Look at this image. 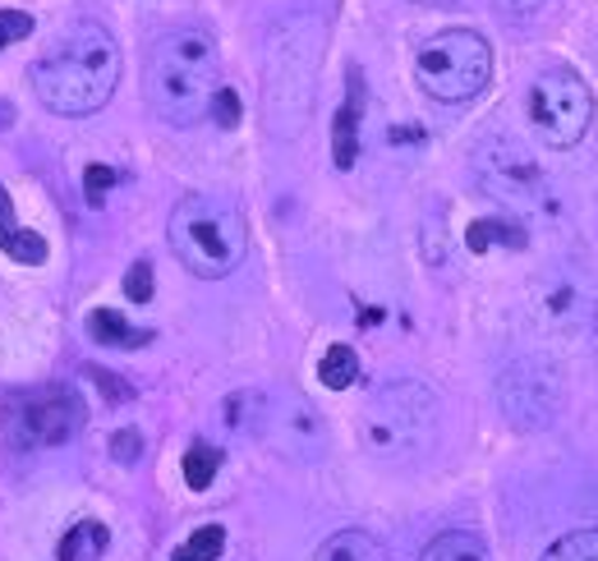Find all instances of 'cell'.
<instances>
[{"instance_id":"6da1fadb","label":"cell","mask_w":598,"mask_h":561,"mask_svg":"<svg viewBox=\"0 0 598 561\" xmlns=\"http://www.w3.org/2000/svg\"><path fill=\"white\" fill-rule=\"evenodd\" d=\"M221 88V55L212 33L170 28L148 47L143 61V97L166 125H194L212 111Z\"/></svg>"},{"instance_id":"7a4b0ae2","label":"cell","mask_w":598,"mask_h":561,"mask_svg":"<svg viewBox=\"0 0 598 561\" xmlns=\"http://www.w3.org/2000/svg\"><path fill=\"white\" fill-rule=\"evenodd\" d=\"M120 84V47L102 24H74L42 61L33 65V88L55 115H92Z\"/></svg>"},{"instance_id":"3957f363","label":"cell","mask_w":598,"mask_h":561,"mask_svg":"<svg viewBox=\"0 0 598 561\" xmlns=\"http://www.w3.org/2000/svg\"><path fill=\"white\" fill-rule=\"evenodd\" d=\"M170 248L203 281H221L244 263V212L221 193H185L170 212Z\"/></svg>"},{"instance_id":"277c9868","label":"cell","mask_w":598,"mask_h":561,"mask_svg":"<svg viewBox=\"0 0 598 561\" xmlns=\"http://www.w3.org/2000/svg\"><path fill=\"white\" fill-rule=\"evenodd\" d=\"M322 37L314 24H285L272 47H267V125L281 139H295L308 120L314 106V79H318V55H322Z\"/></svg>"},{"instance_id":"5b68a950","label":"cell","mask_w":598,"mask_h":561,"mask_svg":"<svg viewBox=\"0 0 598 561\" xmlns=\"http://www.w3.org/2000/svg\"><path fill=\"white\" fill-rule=\"evenodd\" d=\"M415 79L433 102H470L493 79V51L474 28H447L415 51Z\"/></svg>"},{"instance_id":"8992f818","label":"cell","mask_w":598,"mask_h":561,"mask_svg":"<svg viewBox=\"0 0 598 561\" xmlns=\"http://www.w3.org/2000/svg\"><path fill=\"white\" fill-rule=\"evenodd\" d=\"M437 433V400L419 382H392L364 410V442L378 456H419Z\"/></svg>"},{"instance_id":"52a82bcc","label":"cell","mask_w":598,"mask_h":561,"mask_svg":"<svg viewBox=\"0 0 598 561\" xmlns=\"http://www.w3.org/2000/svg\"><path fill=\"white\" fill-rule=\"evenodd\" d=\"M525 111H530V125H534L538 139L557 152H567V148L581 143L594 125V92L575 69L557 65V69H544L530 84Z\"/></svg>"},{"instance_id":"ba28073f","label":"cell","mask_w":598,"mask_h":561,"mask_svg":"<svg viewBox=\"0 0 598 561\" xmlns=\"http://www.w3.org/2000/svg\"><path fill=\"white\" fill-rule=\"evenodd\" d=\"M84 400L74 386L55 382V386H33V392L14 396L5 405V437L18 451H47V447H65V442L84 429Z\"/></svg>"},{"instance_id":"9c48e42d","label":"cell","mask_w":598,"mask_h":561,"mask_svg":"<svg viewBox=\"0 0 598 561\" xmlns=\"http://www.w3.org/2000/svg\"><path fill=\"white\" fill-rule=\"evenodd\" d=\"M497 405H501V415H507L511 429H525V433L548 429V423H557V415H562V405H567L562 369L544 355L516 359L511 369L497 378Z\"/></svg>"},{"instance_id":"30bf717a","label":"cell","mask_w":598,"mask_h":561,"mask_svg":"<svg viewBox=\"0 0 598 561\" xmlns=\"http://www.w3.org/2000/svg\"><path fill=\"white\" fill-rule=\"evenodd\" d=\"M474 170H479V184L511 207H534L544 199V170H538V162L516 139L484 143L474 157Z\"/></svg>"},{"instance_id":"8fae6325","label":"cell","mask_w":598,"mask_h":561,"mask_svg":"<svg viewBox=\"0 0 598 561\" xmlns=\"http://www.w3.org/2000/svg\"><path fill=\"white\" fill-rule=\"evenodd\" d=\"M359 111H364V84L351 69V97H345V106L336 111V129H332V157L341 170H351L359 157Z\"/></svg>"},{"instance_id":"7c38bea8","label":"cell","mask_w":598,"mask_h":561,"mask_svg":"<svg viewBox=\"0 0 598 561\" xmlns=\"http://www.w3.org/2000/svg\"><path fill=\"white\" fill-rule=\"evenodd\" d=\"M88 336L98 345H111V350H139V345L152 341L148 327H133L120 308H92V314H88Z\"/></svg>"},{"instance_id":"4fadbf2b","label":"cell","mask_w":598,"mask_h":561,"mask_svg":"<svg viewBox=\"0 0 598 561\" xmlns=\"http://www.w3.org/2000/svg\"><path fill=\"white\" fill-rule=\"evenodd\" d=\"M111 544V534L102 520H79V525H69L65 538L55 544V561H98Z\"/></svg>"},{"instance_id":"5bb4252c","label":"cell","mask_w":598,"mask_h":561,"mask_svg":"<svg viewBox=\"0 0 598 561\" xmlns=\"http://www.w3.org/2000/svg\"><path fill=\"white\" fill-rule=\"evenodd\" d=\"M318 561H387V548L364 530H341L318 548Z\"/></svg>"},{"instance_id":"9a60e30c","label":"cell","mask_w":598,"mask_h":561,"mask_svg":"<svg viewBox=\"0 0 598 561\" xmlns=\"http://www.w3.org/2000/svg\"><path fill=\"white\" fill-rule=\"evenodd\" d=\"M419 561H488V548L479 534H466V530H447L437 534L429 548H423Z\"/></svg>"},{"instance_id":"2e32d148","label":"cell","mask_w":598,"mask_h":561,"mask_svg":"<svg viewBox=\"0 0 598 561\" xmlns=\"http://www.w3.org/2000/svg\"><path fill=\"white\" fill-rule=\"evenodd\" d=\"M318 378H322L327 392H345V386L359 378V359H355L351 345H327V355L318 359Z\"/></svg>"},{"instance_id":"e0dca14e","label":"cell","mask_w":598,"mask_h":561,"mask_svg":"<svg viewBox=\"0 0 598 561\" xmlns=\"http://www.w3.org/2000/svg\"><path fill=\"white\" fill-rule=\"evenodd\" d=\"M0 254H5L10 263H18V267H42L47 263V240L28 226H14V230L0 235Z\"/></svg>"},{"instance_id":"ac0fdd59","label":"cell","mask_w":598,"mask_h":561,"mask_svg":"<svg viewBox=\"0 0 598 561\" xmlns=\"http://www.w3.org/2000/svg\"><path fill=\"white\" fill-rule=\"evenodd\" d=\"M217 470H221V451L212 447V442H194V447L185 451V483L194 493H203V488H212V479H217Z\"/></svg>"},{"instance_id":"d6986e66","label":"cell","mask_w":598,"mask_h":561,"mask_svg":"<svg viewBox=\"0 0 598 561\" xmlns=\"http://www.w3.org/2000/svg\"><path fill=\"white\" fill-rule=\"evenodd\" d=\"M221 548H226V530L221 525H199L176 552H170V561H221Z\"/></svg>"},{"instance_id":"ffe728a7","label":"cell","mask_w":598,"mask_h":561,"mask_svg":"<svg viewBox=\"0 0 598 561\" xmlns=\"http://www.w3.org/2000/svg\"><path fill=\"white\" fill-rule=\"evenodd\" d=\"M544 561H598V530H575L544 552Z\"/></svg>"},{"instance_id":"44dd1931","label":"cell","mask_w":598,"mask_h":561,"mask_svg":"<svg viewBox=\"0 0 598 561\" xmlns=\"http://www.w3.org/2000/svg\"><path fill=\"white\" fill-rule=\"evenodd\" d=\"M466 240H470V248H474V254H484L488 244H516V248L525 244V235H520V230H516L511 221H474Z\"/></svg>"},{"instance_id":"7402d4cb","label":"cell","mask_w":598,"mask_h":561,"mask_svg":"<svg viewBox=\"0 0 598 561\" xmlns=\"http://www.w3.org/2000/svg\"><path fill=\"white\" fill-rule=\"evenodd\" d=\"M28 33H33V14L28 10H0V51L24 42Z\"/></svg>"},{"instance_id":"603a6c76","label":"cell","mask_w":598,"mask_h":561,"mask_svg":"<svg viewBox=\"0 0 598 561\" xmlns=\"http://www.w3.org/2000/svg\"><path fill=\"white\" fill-rule=\"evenodd\" d=\"M125 295H129V304H148V299H152V263H133V267H129Z\"/></svg>"},{"instance_id":"cb8c5ba5","label":"cell","mask_w":598,"mask_h":561,"mask_svg":"<svg viewBox=\"0 0 598 561\" xmlns=\"http://www.w3.org/2000/svg\"><path fill=\"white\" fill-rule=\"evenodd\" d=\"M111 456L120 460V466H133V460L143 456V433L139 429H120L111 437Z\"/></svg>"},{"instance_id":"d4e9b609","label":"cell","mask_w":598,"mask_h":561,"mask_svg":"<svg viewBox=\"0 0 598 561\" xmlns=\"http://www.w3.org/2000/svg\"><path fill=\"white\" fill-rule=\"evenodd\" d=\"M115 180H120V176H115L111 166H88V170H84V189H88V203H102V193H106V189H111Z\"/></svg>"},{"instance_id":"484cf974","label":"cell","mask_w":598,"mask_h":561,"mask_svg":"<svg viewBox=\"0 0 598 561\" xmlns=\"http://www.w3.org/2000/svg\"><path fill=\"white\" fill-rule=\"evenodd\" d=\"M212 111H217V125L221 129H236L240 125V102L230 88H217V97H212Z\"/></svg>"},{"instance_id":"4316f807","label":"cell","mask_w":598,"mask_h":561,"mask_svg":"<svg viewBox=\"0 0 598 561\" xmlns=\"http://www.w3.org/2000/svg\"><path fill=\"white\" fill-rule=\"evenodd\" d=\"M88 378L102 386V392L111 396V400H129L133 396V386H125V382H115V373H106V369H88Z\"/></svg>"},{"instance_id":"83f0119b","label":"cell","mask_w":598,"mask_h":561,"mask_svg":"<svg viewBox=\"0 0 598 561\" xmlns=\"http://www.w3.org/2000/svg\"><path fill=\"white\" fill-rule=\"evenodd\" d=\"M497 5L507 10V14H516V18H525V14H538V10H544L548 0H497Z\"/></svg>"},{"instance_id":"f1b7e54d","label":"cell","mask_w":598,"mask_h":561,"mask_svg":"<svg viewBox=\"0 0 598 561\" xmlns=\"http://www.w3.org/2000/svg\"><path fill=\"white\" fill-rule=\"evenodd\" d=\"M18 221H14V199L5 193V184H0V235H5V230H14Z\"/></svg>"},{"instance_id":"f546056e","label":"cell","mask_w":598,"mask_h":561,"mask_svg":"<svg viewBox=\"0 0 598 561\" xmlns=\"http://www.w3.org/2000/svg\"><path fill=\"white\" fill-rule=\"evenodd\" d=\"M594 336H598V304H594Z\"/></svg>"}]
</instances>
